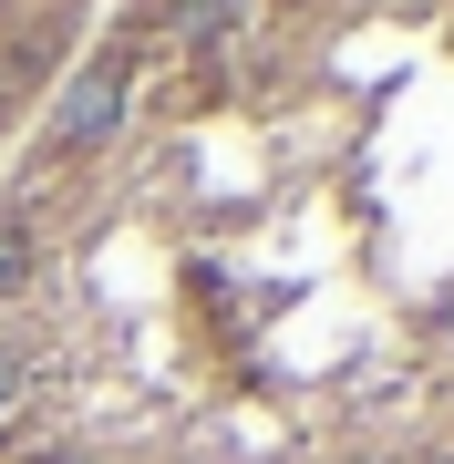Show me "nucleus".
<instances>
[{
  "label": "nucleus",
  "mask_w": 454,
  "mask_h": 464,
  "mask_svg": "<svg viewBox=\"0 0 454 464\" xmlns=\"http://www.w3.org/2000/svg\"><path fill=\"white\" fill-rule=\"evenodd\" d=\"M0 464H454V0H103L0 155Z\"/></svg>",
  "instance_id": "f257e3e1"
},
{
  "label": "nucleus",
  "mask_w": 454,
  "mask_h": 464,
  "mask_svg": "<svg viewBox=\"0 0 454 464\" xmlns=\"http://www.w3.org/2000/svg\"><path fill=\"white\" fill-rule=\"evenodd\" d=\"M93 21H103V0H0V155L52 103V83L72 72Z\"/></svg>",
  "instance_id": "f03ea898"
}]
</instances>
